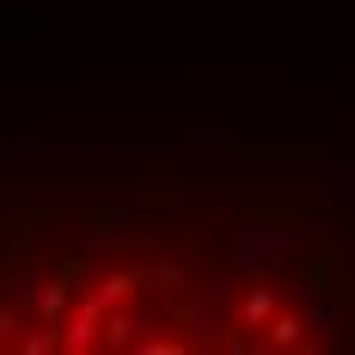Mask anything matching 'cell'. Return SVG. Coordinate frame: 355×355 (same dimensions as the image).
Returning a JSON list of instances; mask_svg holds the SVG:
<instances>
[{
    "label": "cell",
    "mask_w": 355,
    "mask_h": 355,
    "mask_svg": "<svg viewBox=\"0 0 355 355\" xmlns=\"http://www.w3.org/2000/svg\"><path fill=\"white\" fill-rule=\"evenodd\" d=\"M270 313H276V294H270V288H251L245 306H239V319H245V324H263Z\"/></svg>",
    "instance_id": "1"
},
{
    "label": "cell",
    "mask_w": 355,
    "mask_h": 355,
    "mask_svg": "<svg viewBox=\"0 0 355 355\" xmlns=\"http://www.w3.org/2000/svg\"><path fill=\"white\" fill-rule=\"evenodd\" d=\"M62 306H68V288L49 282V288H43V319H62Z\"/></svg>",
    "instance_id": "2"
},
{
    "label": "cell",
    "mask_w": 355,
    "mask_h": 355,
    "mask_svg": "<svg viewBox=\"0 0 355 355\" xmlns=\"http://www.w3.org/2000/svg\"><path fill=\"white\" fill-rule=\"evenodd\" d=\"M270 343H300V319H288V313H282V319L270 324Z\"/></svg>",
    "instance_id": "3"
}]
</instances>
